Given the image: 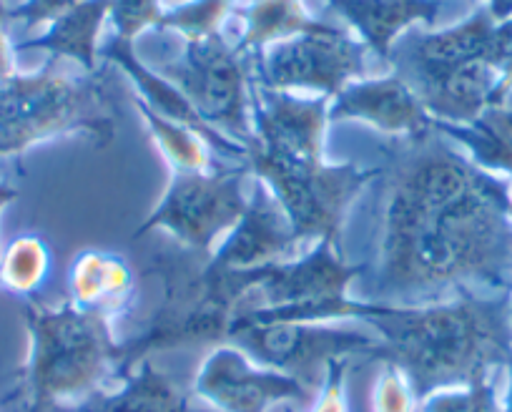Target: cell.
Masks as SVG:
<instances>
[{
    "label": "cell",
    "mask_w": 512,
    "mask_h": 412,
    "mask_svg": "<svg viewBox=\"0 0 512 412\" xmlns=\"http://www.w3.org/2000/svg\"><path fill=\"white\" fill-rule=\"evenodd\" d=\"M377 252L359 299L430 304L512 294V184L435 129L387 146Z\"/></svg>",
    "instance_id": "1"
},
{
    "label": "cell",
    "mask_w": 512,
    "mask_h": 412,
    "mask_svg": "<svg viewBox=\"0 0 512 412\" xmlns=\"http://www.w3.org/2000/svg\"><path fill=\"white\" fill-rule=\"evenodd\" d=\"M359 322L382 340L377 360L405 370L420 400L512 365L510 294L465 292L430 304L367 302Z\"/></svg>",
    "instance_id": "2"
},
{
    "label": "cell",
    "mask_w": 512,
    "mask_h": 412,
    "mask_svg": "<svg viewBox=\"0 0 512 412\" xmlns=\"http://www.w3.org/2000/svg\"><path fill=\"white\" fill-rule=\"evenodd\" d=\"M28 330L26 365L16 385L0 397L11 412L73 410L123 377L121 342L113 340L111 320L63 302L48 307L36 297L23 304Z\"/></svg>",
    "instance_id": "3"
},
{
    "label": "cell",
    "mask_w": 512,
    "mask_h": 412,
    "mask_svg": "<svg viewBox=\"0 0 512 412\" xmlns=\"http://www.w3.org/2000/svg\"><path fill=\"white\" fill-rule=\"evenodd\" d=\"M68 134H88L98 146L116 139V111L103 71L71 76L56 58L38 73L0 81V159Z\"/></svg>",
    "instance_id": "4"
},
{
    "label": "cell",
    "mask_w": 512,
    "mask_h": 412,
    "mask_svg": "<svg viewBox=\"0 0 512 412\" xmlns=\"http://www.w3.org/2000/svg\"><path fill=\"white\" fill-rule=\"evenodd\" d=\"M246 166L262 181L304 244L329 242L342 249L347 214L364 186L382 169L357 164H327L324 159H282L246 149Z\"/></svg>",
    "instance_id": "5"
},
{
    "label": "cell",
    "mask_w": 512,
    "mask_h": 412,
    "mask_svg": "<svg viewBox=\"0 0 512 412\" xmlns=\"http://www.w3.org/2000/svg\"><path fill=\"white\" fill-rule=\"evenodd\" d=\"M249 166L211 171H174L159 206L134 232V239L164 229L176 244L209 259L249 209Z\"/></svg>",
    "instance_id": "6"
},
{
    "label": "cell",
    "mask_w": 512,
    "mask_h": 412,
    "mask_svg": "<svg viewBox=\"0 0 512 412\" xmlns=\"http://www.w3.org/2000/svg\"><path fill=\"white\" fill-rule=\"evenodd\" d=\"M226 342L241 347L254 362L297 377L319 392L334 360H377L382 340L377 332L337 322H251L234 320Z\"/></svg>",
    "instance_id": "7"
},
{
    "label": "cell",
    "mask_w": 512,
    "mask_h": 412,
    "mask_svg": "<svg viewBox=\"0 0 512 412\" xmlns=\"http://www.w3.org/2000/svg\"><path fill=\"white\" fill-rule=\"evenodd\" d=\"M159 73L194 103L206 124L249 149L254 141L249 56L216 33L199 41H184V53L161 63Z\"/></svg>",
    "instance_id": "8"
},
{
    "label": "cell",
    "mask_w": 512,
    "mask_h": 412,
    "mask_svg": "<svg viewBox=\"0 0 512 412\" xmlns=\"http://www.w3.org/2000/svg\"><path fill=\"white\" fill-rule=\"evenodd\" d=\"M367 51L347 31L329 26L322 33H302L249 56L251 81L272 91H319L334 98L364 76Z\"/></svg>",
    "instance_id": "9"
},
{
    "label": "cell",
    "mask_w": 512,
    "mask_h": 412,
    "mask_svg": "<svg viewBox=\"0 0 512 412\" xmlns=\"http://www.w3.org/2000/svg\"><path fill=\"white\" fill-rule=\"evenodd\" d=\"M512 53V21L497 23L485 6L457 26L435 33H405L392 46L390 63L395 73L417 86L430 78L447 76L472 63H490L505 68Z\"/></svg>",
    "instance_id": "10"
},
{
    "label": "cell",
    "mask_w": 512,
    "mask_h": 412,
    "mask_svg": "<svg viewBox=\"0 0 512 412\" xmlns=\"http://www.w3.org/2000/svg\"><path fill=\"white\" fill-rule=\"evenodd\" d=\"M191 390L219 412H269V407L282 402L307 405L317 397L297 377L259 365L231 342L211 347Z\"/></svg>",
    "instance_id": "11"
},
{
    "label": "cell",
    "mask_w": 512,
    "mask_h": 412,
    "mask_svg": "<svg viewBox=\"0 0 512 412\" xmlns=\"http://www.w3.org/2000/svg\"><path fill=\"white\" fill-rule=\"evenodd\" d=\"M332 98H299L272 91L251 81V124L254 141L249 149L282 159H324V134Z\"/></svg>",
    "instance_id": "12"
},
{
    "label": "cell",
    "mask_w": 512,
    "mask_h": 412,
    "mask_svg": "<svg viewBox=\"0 0 512 412\" xmlns=\"http://www.w3.org/2000/svg\"><path fill=\"white\" fill-rule=\"evenodd\" d=\"M307 249L272 191L259 181L254 194L249 196L246 214L236 224L234 232L211 254L209 262L219 269L244 272V269L289 262V259L302 257Z\"/></svg>",
    "instance_id": "13"
},
{
    "label": "cell",
    "mask_w": 512,
    "mask_h": 412,
    "mask_svg": "<svg viewBox=\"0 0 512 412\" xmlns=\"http://www.w3.org/2000/svg\"><path fill=\"white\" fill-rule=\"evenodd\" d=\"M329 121H364L397 139H420L432 131V116L397 73L344 86L329 103Z\"/></svg>",
    "instance_id": "14"
},
{
    "label": "cell",
    "mask_w": 512,
    "mask_h": 412,
    "mask_svg": "<svg viewBox=\"0 0 512 412\" xmlns=\"http://www.w3.org/2000/svg\"><path fill=\"white\" fill-rule=\"evenodd\" d=\"M98 53H101L106 61L116 63V66L136 83V88H139V98H144L156 114L186 126V129H191L194 134H199L201 139L209 144V149L219 151V154L224 156H231V159H239L241 164H244L246 161L244 146L231 141L229 136H224L211 124H206V121L201 119L199 111L194 109V103H191L189 98H186L184 93L169 81V78H164L159 71L149 68L139 56H136L134 43L111 36L106 41V46H103Z\"/></svg>",
    "instance_id": "15"
},
{
    "label": "cell",
    "mask_w": 512,
    "mask_h": 412,
    "mask_svg": "<svg viewBox=\"0 0 512 412\" xmlns=\"http://www.w3.org/2000/svg\"><path fill=\"white\" fill-rule=\"evenodd\" d=\"M134 292L136 274L121 254L88 249L68 269V302L111 322L131 307Z\"/></svg>",
    "instance_id": "16"
},
{
    "label": "cell",
    "mask_w": 512,
    "mask_h": 412,
    "mask_svg": "<svg viewBox=\"0 0 512 412\" xmlns=\"http://www.w3.org/2000/svg\"><path fill=\"white\" fill-rule=\"evenodd\" d=\"M327 3L382 61H390L392 46L407 28L415 23L435 26L442 11V0H327Z\"/></svg>",
    "instance_id": "17"
},
{
    "label": "cell",
    "mask_w": 512,
    "mask_h": 412,
    "mask_svg": "<svg viewBox=\"0 0 512 412\" xmlns=\"http://www.w3.org/2000/svg\"><path fill=\"white\" fill-rule=\"evenodd\" d=\"M61 412H196L191 397L154 362L141 360L113 392H98L83 405Z\"/></svg>",
    "instance_id": "18"
},
{
    "label": "cell",
    "mask_w": 512,
    "mask_h": 412,
    "mask_svg": "<svg viewBox=\"0 0 512 412\" xmlns=\"http://www.w3.org/2000/svg\"><path fill=\"white\" fill-rule=\"evenodd\" d=\"M108 13H111V0H83L81 6L53 21L43 36L18 43L16 51H48L56 61L71 58L83 71H98L96 43Z\"/></svg>",
    "instance_id": "19"
},
{
    "label": "cell",
    "mask_w": 512,
    "mask_h": 412,
    "mask_svg": "<svg viewBox=\"0 0 512 412\" xmlns=\"http://www.w3.org/2000/svg\"><path fill=\"white\" fill-rule=\"evenodd\" d=\"M432 129L445 139L457 141L467 151V159L490 174L512 184V109L490 106L472 124H445L432 119Z\"/></svg>",
    "instance_id": "20"
},
{
    "label": "cell",
    "mask_w": 512,
    "mask_h": 412,
    "mask_svg": "<svg viewBox=\"0 0 512 412\" xmlns=\"http://www.w3.org/2000/svg\"><path fill=\"white\" fill-rule=\"evenodd\" d=\"M239 16L244 18V33L236 51L244 56L262 53L274 43L302 33H322L329 28V23L312 18L302 0H251Z\"/></svg>",
    "instance_id": "21"
},
{
    "label": "cell",
    "mask_w": 512,
    "mask_h": 412,
    "mask_svg": "<svg viewBox=\"0 0 512 412\" xmlns=\"http://www.w3.org/2000/svg\"><path fill=\"white\" fill-rule=\"evenodd\" d=\"M134 106L139 109L141 119H144L146 129H149L151 139L156 141L159 151L164 154V159L169 161V166L174 171H211L216 169L214 161H211L209 144L201 139L199 134H194L186 126L176 124V121L164 119L161 114H156L144 98L136 96Z\"/></svg>",
    "instance_id": "22"
},
{
    "label": "cell",
    "mask_w": 512,
    "mask_h": 412,
    "mask_svg": "<svg viewBox=\"0 0 512 412\" xmlns=\"http://www.w3.org/2000/svg\"><path fill=\"white\" fill-rule=\"evenodd\" d=\"M51 272V247L41 234H21L0 254V287L23 299L36 297Z\"/></svg>",
    "instance_id": "23"
},
{
    "label": "cell",
    "mask_w": 512,
    "mask_h": 412,
    "mask_svg": "<svg viewBox=\"0 0 512 412\" xmlns=\"http://www.w3.org/2000/svg\"><path fill=\"white\" fill-rule=\"evenodd\" d=\"M236 8V0H189L184 6L164 13L161 31H176L184 41L216 36Z\"/></svg>",
    "instance_id": "24"
},
{
    "label": "cell",
    "mask_w": 512,
    "mask_h": 412,
    "mask_svg": "<svg viewBox=\"0 0 512 412\" xmlns=\"http://www.w3.org/2000/svg\"><path fill=\"white\" fill-rule=\"evenodd\" d=\"M420 412H502V402L490 375L430 392L420 400Z\"/></svg>",
    "instance_id": "25"
},
{
    "label": "cell",
    "mask_w": 512,
    "mask_h": 412,
    "mask_svg": "<svg viewBox=\"0 0 512 412\" xmlns=\"http://www.w3.org/2000/svg\"><path fill=\"white\" fill-rule=\"evenodd\" d=\"M420 397L412 387L410 377L392 362H382L372 387V412H417Z\"/></svg>",
    "instance_id": "26"
},
{
    "label": "cell",
    "mask_w": 512,
    "mask_h": 412,
    "mask_svg": "<svg viewBox=\"0 0 512 412\" xmlns=\"http://www.w3.org/2000/svg\"><path fill=\"white\" fill-rule=\"evenodd\" d=\"M164 3L161 0H111L113 36L121 41L139 38L149 28H159L164 21Z\"/></svg>",
    "instance_id": "27"
},
{
    "label": "cell",
    "mask_w": 512,
    "mask_h": 412,
    "mask_svg": "<svg viewBox=\"0 0 512 412\" xmlns=\"http://www.w3.org/2000/svg\"><path fill=\"white\" fill-rule=\"evenodd\" d=\"M352 360H334L327 367L322 387H319L317 397H314L312 412H349V397H347V377Z\"/></svg>",
    "instance_id": "28"
},
{
    "label": "cell",
    "mask_w": 512,
    "mask_h": 412,
    "mask_svg": "<svg viewBox=\"0 0 512 412\" xmlns=\"http://www.w3.org/2000/svg\"><path fill=\"white\" fill-rule=\"evenodd\" d=\"M83 0H23L21 6L6 11V21L23 23L26 28H36L41 23H53L76 6H81Z\"/></svg>",
    "instance_id": "29"
},
{
    "label": "cell",
    "mask_w": 512,
    "mask_h": 412,
    "mask_svg": "<svg viewBox=\"0 0 512 412\" xmlns=\"http://www.w3.org/2000/svg\"><path fill=\"white\" fill-rule=\"evenodd\" d=\"M13 51L16 48L8 41L6 31H3V21H0V81H6L8 76L16 73V63H13Z\"/></svg>",
    "instance_id": "30"
},
{
    "label": "cell",
    "mask_w": 512,
    "mask_h": 412,
    "mask_svg": "<svg viewBox=\"0 0 512 412\" xmlns=\"http://www.w3.org/2000/svg\"><path fill=\"white\" fill-rule=\"evenodd\" d=\"M510 93H512V53L510 58H507L505 68H502L500 81H497L495 86V93H492V106H505Z\"/></svg>",
    "instance_id": "31"
},
{
    "label": "cell",
    "mask_w": 512,
    "mask_h": 412,
    "mask_svg": "<svg viewBox=\"0 0 512 412\" xmlns=\"http://www.w3.org/2000/svg\"><path fill=\"white\" fill-rule=\"evenodd\" d=\"M485 8L497 23L512 21V0H485Z\"/></svg>",
    "instance_id": "32"
},
{
    "label": "cell",
    "mask_w": 512,
    "mask_h": 412,
    "mask_svg": "<svg viewBox=\"0 0 512 412\" xmlns=\"http://www.w3.org/2000/svg\"><path fill=\"white\" fill-rule=\"evenodd\" d=\"M16 199H18L16 186L6 184V181H0V212H3L6 206H11Z\"/></svg>",
    "instance_id": "33"
},
{
    "label": "cell",
    "mask_w": 512,
    "mask_h": 412,
    "mask_svg": "<svg viewBox=\"0 0 512 412\" xmlns=\"http://www.w3.org/2000/svg\"><path fill=\"white\" fill-rule=\"evenodd\" d=\"M510 370V387H507V397H505V405H502V412H512V365L507 367Z\"/></svg>",
    "instance_id": "34"
},
{
    "label": "cell",
    "mask_w": 512,
    "mask_h": 412,
    "mask_svg": "<svg viewBox=\"0 0 512 412\" xmlns=\"http://www.w3.org/2000/svg\"><path fill=\"white\" fill-rule=\"evenodd\" d=\"M161 3H164V6H169V11H171V8L184 6V3H189V0H161Z\"/></svg>",
    "instance_id": "35"
},
{
    "label": "cell",
    "mask_w": 512,
    "mask_h": 412,
    "mask_svg": "<svg viewBox=\"0 0 512 412\" xmlns=\"http://www.w3.org/2000/svg\"><path fill=\"white\" fill-rule=\"evenodd\" d=\"M0 21H6V6H3V0H0Z\"/></svg>",
    "instance_id": "36"
},
{
    "label": "cell",
    "mask_w": 512,
    "mask_h": 412,
    "mask_svg": "<svg viewBox=\"0 0 512 412\" xmlns=\"http://www.w3.org/2000/svg\"><path fill=\"white\" fill-rule=\"evenodd\" d=\"M510 320H512V294H510Z\"/></svg>",
    "instance_id": "37"
}]
</instances>
